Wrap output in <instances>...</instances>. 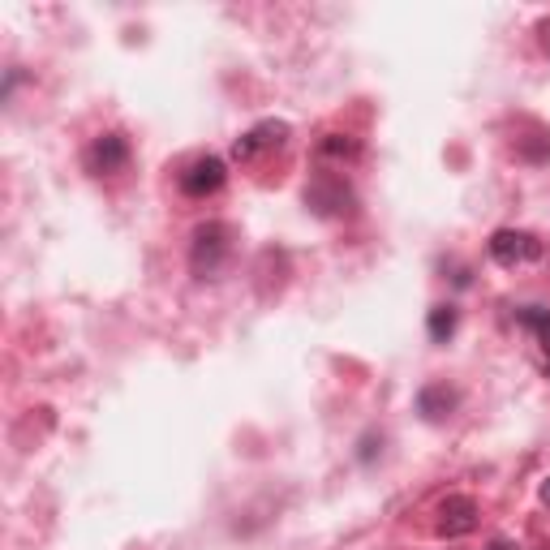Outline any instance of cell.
<instances>
[{
    "mask_svg": "<svg viewBox=\"0 0 550 550\" xmlns=\"http://www.w3.org/2000/svg\"><path fill=\"white\" fill-rule=\"evenodd\" d=\"M233 224H224V220H207V224H198L194 228V241H190V267L198 280H215L224 267H228V258H233Z\"/></svg>",
    "mask_w": 550,
    "mask_h": 550,
    "instance_id": "obj_1",
    "label": "cell"
},
{
    "mask_svg": "<svg viewBox=\"0 0 550 550\" xmlns=\"http://www.w3.org/2000/svg\"><path fill=\"white\" fill-rule=\"evenodd\" d=\"M546 254V245L525 233V228H499V233H490V258H495L499 267H525V263H538Z\"/></svg>",
    "mask_w": 550,
    "mask_h": 550,
    "instance_id": "obj_2",
    "label": "cell"
},
{
    "mask_svg": "<svg viewBox=\"0 0 550 550\" xmlns=\"http://www.w3.org/2000/svg\"><path fill=\"white\" fill-rule=\"evenodd\" d=\"M228 181V164L220 155H198L190 168L181 172V194L185 198H207V194H220Z\"/></svg>",
    "mask_w": 550,
    "mask_h": 550,
    "instance_id": "obj_3",
    "label": "cell"
},
{
    "mask_svg": "<svg viewBox=\"0 0 550 550\" xmlns=\"http://www.w3.org/2000/svg\"><path fill=\"white\" fill-rule=\"evenodd\" d=\"M477 503L469 499V495H447L443 503H439V520H434V533L439 538H465V533H473L477 529Z\"/></svg>",
    "mask_w": 550,
    "mask_h": 550,
    "instance_id": "obj_4",
    "label": "cell"
},
{
    "mask_svg": "<svg viewBox=\"0 0 550 550\" xmlns=\"http://www.w3.org/2000/svg\"><path fill=\"white\" fill-rule=\"evenodd\" d=\"M129 164V138L125 134H99L91 147H86V172L95 177H112Z\"/></svg>",
    "mask_w": 550,
    "mask_h": 550,
    "instance_id": "obj_5",
    "label": "cell"
},
{
    "mask_svg": "<svg viewBox=\"0 0 550 550\" xmlns=\"http://www.w3.org/2000/svg\"><path fill=\"white\" fill-rule=\"evenodd\" d=\"M284 138H288V125H284V121H263V125H254L250 134H241V138L233 142V159H241V164H250V159H258L263 151L280 147Z\"/></svg>",
    "mask_w": 550,
    "mask_h": 550,
    "instance_id": "obj_6",
    "label": "cell"
},
{
    "mask_svg": "<svg viewBox=\"0 0 550 550\" xmlns=\"http://www.w3.org/2000/svg\"><path fill=\"white\" fill-rule=\"evenodd\" d=\"M456 400H460L456 387H447V383H426L422 392H417V413H422L426 422H443V417L456 409Z\"/></svg>",
    "mask_w": 550,
    "mask_h": 550,
    "instance_id": "obj_7",
    "label": "cell"
},
{
    "mask_svg": "<svg viewBox=\"0 0 550 550\" xmlns=\"http://www.w3.org/2000/svg\"><path fill=\"white\" fill-rule=\"evenodd\" d=\"M344 202H349V185H344L340 177H323L306 190V207H314L318 215H336Z\"/></svg>",
    "mask_w": 550,
    "mask_h": 550,
    "instance_id": "obj_8",
    "label": "cell"
},
{
    "mask_svg": "<svg viewBox=\"0 0 550 550\" xmlns=\"http://www.w3.org/2000/svg\"><path fill=\"white\" fill-rule=\"evenodd\" d=\"M516 323L525 331H533V340H538V349H542V370L550 374V310L525 306V310H516Z\"/></svg>",
    "mask_w": 550,
    "mask_h": 550,
    "instance_id": "obj_9",
    "label": "cell"
},
{
    "mask_svg": "<svg viewBox=\"0 0 550 550\" xmlns=\"http://www.w3.org/2000/svg\"><path fill=\"white\" fill-rule=\"evenodd\" d=\"M456 323H460L456 306H430V314H426V331H430L434 344H447V340H452V336H456Z\"/></svg>",
    "mask_w": 550,
    "mask_h": 550,
    "instance_id": "obj_10",
    "label": "cell"
},
{
    "mask_svg": "<svg viewBox=\"0 0 550 550\" xmlns=\"http://www.w3.org/2000/svg\"><path fill=\"white\" fill-rule=\"evenodd\" d=\"M357 142L349 134H327L323 142H318V155H340V159H357Z\"/></svg>",
    "mask_w": 550,
    "mask_h": 550,
    "instance_id": "obj_11",
    "label": "cell"
},
{
    "mask_svg": "<svg viewBox=\"0 0 550 550\" xmlns=\"http://www.w3.org/2000/svg\"><path fill=\"white\" fill-rule=\"evenodd\" d=\"M482 550H520L516 542H508V538H495V542H486Z\"/></svg>",
    "mask_w": 550,
    "mask_h": 550,
    "instance_id": "obj_12",
    "label": "cell"
},
{
    "mask_svg": "<svg viewBox=\"0 0 550 550\" xmlns=\"http://www.w3.org/2000/svg\"><path fill=\"white\" fill-rule=\"evenodd\" d=\"M542 503H546V508H550V477H546V486H542Z\"/></svg>",
    "mask_w": 550,
    "mask_h": 550,
    "instance_id": "obj_13",
    "label": "cell"
}]
</instances>
